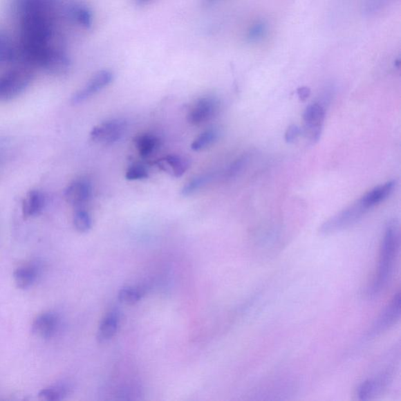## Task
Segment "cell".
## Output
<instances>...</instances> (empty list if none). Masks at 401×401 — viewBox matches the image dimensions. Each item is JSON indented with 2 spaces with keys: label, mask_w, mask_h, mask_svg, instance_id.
<instances>
[{
  "label": "cell",
  "mask_w": 401,
  "mask_h": 401,
  "mask_svg": "<svg viewBox=\"0 0 401 401\" xmlns=\"http://www.w3.org/2000/svg\"><path fill=\"white\" fill-rule=\"evenodd\" d=\"M52 0H21V57L28 66L44 69L57 47L52 46Z\"/></svg>",
  "instance_id": "obj_1"
},
{
  "label": "cell",
  "mask_w": 401,
  "mask_h": 401,
  "mask_svg": "<svg viewBox=\"0 0 401 401\" xmlns=\"http://www.w3.org/2000/svg\"><path fill=\"white\" fill-rule=\"evenodd\" d=\"M400 235L398 223H388L380 245V257L377 272L373 284L369 288V296L379 297L386 290L393 278L395 264L400 250Z\"/></svg>",
  "instance_id": "obj_2"
},
{
  "label": "cell",
  "mask_w": 401,
  "mask_h": 401,
  "mask_svg": "<svg viewBox=\"0 0 401 401\" xmlns=\"http://www.w3.org/2000/svg\"><path fill=\"white\" fill-rule=\"evenodd\" d=\"M371 210L362 198L324 222L319 228L324 236L332 235L355 225Z\"/></svg>",
  "instance_id": "obj_3"
},
{
  "label": "cell",
  "mask_w": 401,
  "mask_h": 401,
  "mask_svg": "<svg viewBox=\"0 0 401 401\" xmlns=\"http://www.w3.org/2000/svg\"><path fill=\"white\" fill-rule=\"evenodd\" d=\"M32 77V72L28 67L12 69L0 76V102L19 96L31 84Z\"/></svg>",
  "instance_id": "obj_4"
},
{
  "label": "cell",
  "mask_w": 401,
  "mask_h": 401,
  "mask_svg": "<svg viewBox=\"0 0 401 401\" xmlns=\"http://www.w3.org/2000/svg\"><path fill=\"white\" fill-rule=\"evenodd\" d=\"M400 304V293L398 292L394 295L390 304H388L380 316L376 318L369 333V337H377L388 331L399 321L401 315Z\"/></svg>",
  "instance_id": "obj_5"
},
{
  "label": "cell",
  "mask_w": 401,
  "mask_h": 401,
  "mask_svg": "<svg viewBox=\"0 0 401 401\" xmlns=\"http://www.w3.org/2000/svg\"><path fill=\"white\" fill-rule=\"evenodd\" d=\"M127 131V122L122 120H111L93 127L91 138L93 142L111 145L119 141Z\"/></svg>",
  "instance_id": "obj_6"
},
{
  "label": "cell",
  "mask_w": 401,
  "mask_h": 401,
  "mask_svg": "<svg viewBox=\"0 0 401 401\" xmlns=\"http://www.w3.org/2000/svg\"><path fill=\"white\" fill-rule=\"evenodd\" d=\"M220 109V102L215 97H204L194 103L187 115L188 122L198 126L214 118Z\"/></svg>",
  "instance_id": "obj_7"
},
{
  "label": "cell",
  "mask_w": 401,
  "mask_h": 401,
  "mask_svg": "<svg viewBox=\"0 0 401 401\" xmlns=\"http://www.w3.org/2000/svg\"><path fill=\"white\" fill-rule=\"evenodd\" d=\"M326 112V108L321 103L312 104L304 111L306 134L314 142L320 138Z\"/></svg>",
  "instance_id": "obj_8"
},
{
  "label": "cell",
  "mask_w": 401,
  "mask_h": 401,
  "mask_svg": "<svg viewBox=\"0 0 401 401\" xmlns=\"http://www.w3.org/2000/svg\"><path fill=\"white\" fill-rule=\"evenodd\" d=\"M392 380L393 375L391 371H386L365 380L357 389L358 399L362 401L375 399L386 390Z\"/></svg>",
  "instance_id": "obj_9"
},
{
  "label": "cell",
  "mask_w": 401,
  "mask_h": 401,
  "mask_svg": "<svg viewBox=\"0 0 401 401\" xmlns=\"http://www.w3.org/2000/svg\"><path fill=\"white\" fill-rule=\"evenodd\" d=\"M113 74L109 70L100 71L98 73L87 82V84L72 97V103L78 104L85 102L87 99L93 96L94 94L103 90L113 80Z\"/></svg>",
  "instance_id": "obj_10"
},
{
  "label": "cell",
  "mask_w": 401,
  "mask_h": 401,
  "mask_svg": "<svg viewBox=\"0 0 401 401\" xmlns=\"http://www.w3.org/2000/svg\"><path fill=\"white\" fill-rule=\"evenodd\" d=\"M66 202L76 208H82L91 198L92 186L89 181L76 180L67 187L64 194Z\"/></svg>",
  "instance_id": "obj_11"
},
{
  "label": "cell",
  "mask_w": 401,
  "mask_h": 401,
  "mask_svg": "<svg viewBox=\"0 0 401 401\" xmlns=\"http://www.w3.org/2000/svg\"><path fill=\"white\" fill-rule=\"evenodd\" d=\"M58 318L52 313L38 316L32 324V333L37 337L50 339L54 336L58 328Z\"/></svg>",
  "instance_id": "obj_12"
},
{
  "label": "cell",
  "mask_w": 401,
  "mask_h": 401,
  "mask_svg": "<svg viewBox=\"0 0 401 401\" xmlns=\"http://www.w3.org/2000/svg\"><path fill=\"white\" fill-rule=\"evenodd\" d=\"M45 205L44 194L38 190L29 191L22 203V214L25 219L37 216Z\"/></svg>",
  "instance_id": "obj_13"
},
{
  "label": "cell",
  "mask_w": 401,
  "mask_h": 401,
  "mask_svg": "<svg viewBox=\"0 0 401 401\" xmlns=\"http://www.w3.org/2000/svg\"><path fill=\"white\" fill-rule=\"evenodd\" d=\"M396 185V181H389L384 185L373 188V190L365 194L361 198L365 205H368L371 209H373L376 205L384 202L386 199L391 196Z\"/></svg>",
  "instance_id": "obj_14"
},
{
  "label": "cell",
  "mask_w": 401,
  "mask_h": 401,
  "mask_svg": "<svg viewBox=\"0 0 401 401\" xmlns=\"http://www.w3.org/2000/svg\"><path fill=\"white\" fill-rule=\"evenodd\" d=\"M157 166L175 178H180L189 168L190 163L187 159L178 156H167L158 159Z\"/></svg>",
  "instance_id": "obj_15"
},
{
  "label": "cell",
  "mask_w": 401,
  "mask_h": 401,
  "mask_svg": "<svg viewBox=\"0 0 401 401\" xmlns=\"http://www.w3.org/2000/svg\"><path fill=\"white\" fill-rule=\"evenodd\" d=\"M120 326V316L117 312H111L100 324L97 339L100 343H105L116 334Z\"/></svg>",
  "instance_id": "obj_16"
},
{
  "label": "cell",
  "mask_w": 401,
  "mask_h": 401,
  "mask_svg": "<svg viewBox=\"0 0 401 401\" xmlns=\"http://www.w3.org/2000/svg\"><path fill=\"white\" fill-rule=\"evenodd\" d=\"M158 142V139L156 136L151 134H142L135 140L139 154L143 158L150 156L157 149Z\"/></svg>",
  "instance_id": "obj_17"
},
{
  "label": "cell",
  "mask_w": 401,
  "mask_h": 401,
  "mask_svg": "<svg viewBox=\"0 0 401 401\" xmlns=\"http://www.w3.org/2000/svg\"><path fill=\"white\" fill-rule=\"evenodd\" d=\"M14 279L17 288L20 290H26L37 279V271L31 267L17 268L14 273Z\"/></svg>",
  "instance_id": "obj_18"
},
{
  "label": "cell",
  "mask_w": 401,
  "mask_h": 401,
  "mask_svg": "<svg viewBox=\"0 0 401 401\" xmlns=\"http://www.w3.org/2000/svg\"><path fill=\"white\" fill-rule=\"evenodd\" d=\"M215 175L212 174H207L205 175H200L196 176V178H193L189 182L183 187L182 194L184 196H190L192 194L198 192L202 189L203 187L208 185L209 183L214 180Z\"/></svg>",
  "instance_id": "obj_19"
},
{
  "label": "cell",
  "mask_w": 401,
  "mask_h": 401,
  "mask_svg": "<svg viewBox=\"0 0 401 401\" xmlns=\"http://www.w3.org/2000/svg\"><path fill=\"white\" fill-rule=\"evenodd\" d=\"M219 132L215 129H209L208 131L200 133L198 137L194 140L192 144V149L194 151H202L207 149L208 147L215 143L219 138Z\"/></svg>",
  "instance_id": "obj_20"
},
{
  "label": "cell",
  "mask_w": 401,
  "mask_h": 401,
  "mask_svg": "<svg viewBox=\"0 0 401 401\" xmlns=\"http://www.w3.org/2000/svg\"><path fill=\"white\" fill-rule=\"evenodd\" d=\"M74 226L78 232L86 233L92 227L91 216L84 207L76 208L73 216Z\"/></svg>",
  "instance_id": "obj_21"
},
{
  "label": "cell",
  "mask_w": 401,
  "mask_h": 401,
  "mask_svg": "<svg viewBox=\"0 0 401 401\" xmlns=\"http://www.w3.org/2000/svg\"><path fill=\"white\" fill-rule=\"evenodd\" d=\"M68 389L64 386H54L44 389L39 393V399L44 401L62 400L66 396Z\"/></svg>",
  "instance_id": "obj_22"
},
{
  "label": "cell",
  "mask_w": 401,
  "mask_h": 401,
  "mask_svg": "<svg viewBox=\"0 0 401 401\" xmlns=\"http://www.w3.org/2000/svg\"><path fill=\"white\" fill-rule=\"evenodd\" d=\"M268 33L267 23L259 21L253 24L247 33V39L250 43H258L261 41Z\"/></svg>",
  "instance_id": "obj_23"
},
{
  "label": "cell",
  "mask_w": 401,
  "mask_h": 401,
  "mask_svg": "<svg viewBox=\"0 0 401 401\" xmlns=\"http://www.w3.org/2000/svg\"><path fill=\"white\" fill-rule=\"evenodd\" d=\"M250 161V156L244 155L236 159L230 166L224 171L223 178L230 180L237 176L241 171L244 169L246 165Z\"/></svg>",
  "instance_id": "obj_24"
},
{
  "label": "cell",
  "mask_w": 401,
  "mask_h": 401,
  "mask_svg": "<svg viewBox=\"0 0 401 401\" xmlns=\"http://www.w3.org/2000/svg\"><path fill=\"white\" fill-rule=\"evenodd\" d=\"M73 19L80 26L84 28H90L92 25V15L91 11L82 6H75L72 10Z\"/></svg>",
  "instance_id": "obj_25"
},
{
  "label": "cell",
  "mask_w": 401,
  "mask_h": 401,
  "mask_svg": "<svg viewBox=\"0 0 401 401\" xmlns=\"http://www.w3.org/2000/svg\"><path fill=\"white\" fill-rule=\"evenodd\" d=\"M15 57V50L9 39L0 34V64L13 61Z\"/></svg>",
  "instance_id": "obj_26"
},
{
  "label": "cell",
  "mask_w": 401,
  "mask_h": 401,
  "mask_svg": "<svg viewBox=\"0 0 401 401\" xmlns=\"http://www.w3.org/2000/svg\"><path fill=\"white\" fill-rule=\"evenodd\" d=\"M142 292L136 288H124L119 293L121 302L127 304H134L142 297Z\"/></svg>",
  "instance_id": "obj_27"
},
{
  "label": "cell",
  "mask_w": 401,
  "mask_h": 401,
  "mask_svg": "<svg viewBox=\"0 0 401 401\" xmlns=\"http://www.w3.org/2000/svg\"><path fill=\"white\" fill-rule=\"evenodd\" d=\"M392 0H366L364 3V13L373 16L386 8Z\"/></svg>",
  "instance_id": "obj_28"
},
{
  "label": "cell",
  "mask_w": 401,
  "mask_h": 401,
  "mask_svg": "<svg viewBox=\"0 0 401 401\" xmlns=\"http://www.w3.org/2000/svg\"><path fill=\"white\" fill-rule=\"evenodd\" d=\"M126 178L129 180H140L149 178V171L141 164H134L127 171Z\"/></svg>",
  "instance_id": "obj_29"
},
{
  "label": "cell",
  "mask_w": 401,
  "mask_h": 401,
  "mask_svg": "<svg viewBox=\"0 0 401 401\" xmlns=\"http://www.w3.org/2000/svg\"><path fill=\"white\" fill-rule=\"evenodd\" d=\"M300 132V128L298 126L292 125L288 127L285 135L287 142L292 143L295 140H297Z\"/></svg>",
  "instance_id": "obj_30"
},
{
  "label": "cell",
  "mask_w": 401,
  "mask_h": 401,
  "mask_svg": "<svg viewBox=\"0 0 401 401\" xmlns=\"http://www.w3.org/2000/svg\"><path fill=\"white\" fill-rule=\"evenodd\" d=\"M299 97L305 100L308 99L310 95V90L308 87H301L297 91Z\"/></svg>",
  "instance_id": "obj_31"
},
{
  "label": "cell",
  "mask_w": 401,
  "mask_h": 401,
  "mask_svg": "<svg viewBox=\"0 0 401 401\" xmlns=\"http://www.w3.org/2000/svg\"><path fill=\"white\" fill-rule=\"evenodd\" d=\"M135 1L138 5L144 6V5L149 4V3H151L152 1V0H135Z\"/></svg>",
  "instance_id": "obj_32"
},
{
  "label": "cell",
  "mask_w": 401,
  "mask_h": 401,
  "mask_svg": "<svg viewBox=\"0 0 401 401\" xmlns=\"http://www.w3.org/2000/svg\"><path fill=\"white\" fill-rule=\"evenodd\" d=\"M209 1H214V0H209Z\"/></svg>",
  "instance_id": "obj_33"
}]
</instances>
